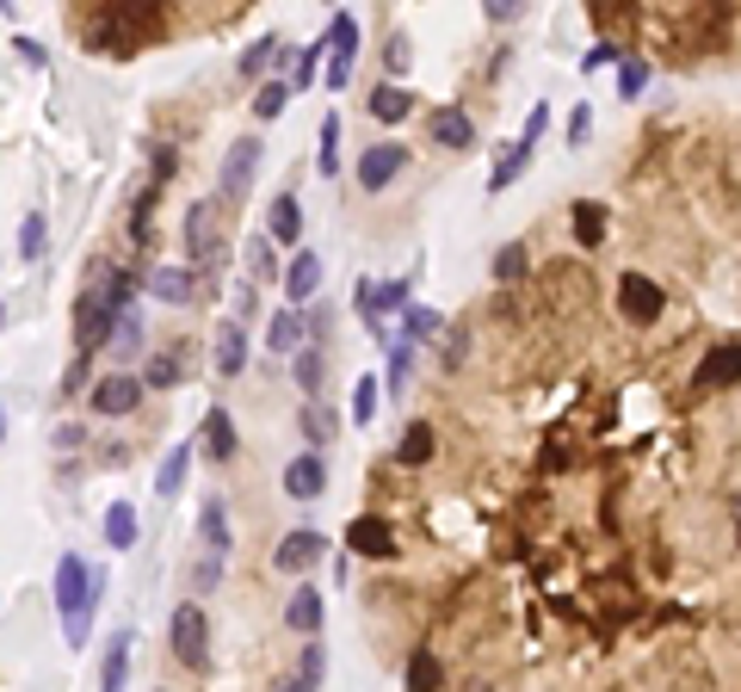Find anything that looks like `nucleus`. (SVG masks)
<instances>
[{
    "label": "nucleus",
    "instance_id": "nucleus-43",
    "mask_svg": "<svg viewBox=\"0 0 741 692\" xmlns=\"http://www.w3.org/2000/svg\"><path fill=\"white\" fill-rule=\"evenodd\" d=\"M402 328H408L402 341H433V334H439V328H445V322H439L433 309H408V316H402Z\"/></svg>",
    "mask_w": 741,
    "mask_h": 692
},
{
    "label": "nucleus",
    "instance_id": "nucleus-14",
    "mask_svg": "<svg viewBox=\"0 0 741 692\" xmlns=\"http://www.w3.org/2000/svg\"><path fill=\"white\" fill-rule=\"evenodd\" d=\"M136 403H143V378H131V371H112V378H99L94 384L99 415H131Z\"/></svg>",
    "mask_w": 741,
    "mask_h": 692
},
{
    "label": "nucleus",
    "instance_id": "nucleus-23",
    "mask_svg": "<svg viewBox=\"0 0 741 692\" xmlns=\"http://www.w3.org/2000/svg\"><path fill=\"white\" fill-rule=\"evenodd\" d=\"M198 539H205V557H217V563L229 557V514H223V501H205V514H198Z\"/></svg>",
    "mask_w": 741,
    "mask_h": 692
},
{
    "label": "nucleus",
    "instance_id": "nucleus-7",
    "mask_svg": "<svg viewBox=\"0 0 741 692\" xmlns=\"http://www.w3.org/2000/svg\"><path fill=\"white\" fill-rule=\"evenodd\" d=\"M408 291H415V279H396V285H378V279H371V272H365L359 285H353V304H359V316L371 328H383L390 322V316H396L402 304H408Z\"/></svg>",
    "mask_w": 741,
    "mask_h": 692
},
{
    "label": "nucleus",
    "instance_id": "nucleus-9",
    "mask_svg": "<svg viewBox=\"0 0 741 692\" xmlns=\"http://www.w3.org/2000/svg\"><path fill=\"white\" fill-rule=\"evenodd\" d=\"M662 304H667V291L655 285V279H643V272H625V279H618V309H625L630 322H655Z\"/></svg>",
    "mask_w": 741,
    "mask_h": 692
},
{
    "label": "nucleus",
    "instance_id": "nucleus-49",
    "mask_svg": "<svg viewBox=\"0 0 741 692\" xmlns=\"http://www.w3.org/2000/svg\"><path fill=\"white\" fill-rule=\"evenodd\" d=\"M489 20L507 25V20H519V7H514V0H489Z\"/></svg>",
    "mask_w": 741,
    "mask_h": 692
},
{
    "label": "nucleus",
    "instance_id": "nucleus-27",
    "mask_svg": "<svg viewBox=\"0 0 741 692\" xmlns=\"http://www.w3.org/2000/svg\"><path fill=\"white\" fill-rule=\"evenodd\" d=\"M699 384H741V346H717L711 359L699 366Z\"/></svg>",
    "mask_w": 741,
    "mask_h": 692
},
{
    "label": "nucleus",
    "instance_id": "nucleus-31",
    "mask_svg": "<svg viewBox=\"0 0 741 692\" xmlns=\"http://www.w3.org/2000/svg\"><path fill=\"white\" fill-rule=\"evenodd\" d=\"M433 427H427V421H408V427H402V445H396V458L402 464H427V458H433Z\"/></svg>",
    "mask_w": 741,
    "mask_h": 692
},
{
    "label": "nucleus",
    "instance_id": "nucleus-8",
    "mask_svg": "<svg viewBox=\"0 0 741 692\" xmlns=\"http://www.w3.org/2000/svg\"><path fill=\"white\" fill-rule=\"evenodd\" d=\"M353 57H359V20L334 13V25H328V87L353 81Z\"/></svg>",
    "mask_w": 741,
    "mask_h": 692
},
{
    "label": "nucleus",
    "instance_id": "nucleus-52",
    "mask_svg": "<svg viewBox=\"0 0 741 692\" xmlns=\"http://www.w3.org/2000/svg\"><path fill=\"white\" fill-rule=\"evenodd\" d=\"M0 440H7V408H0Z\"/></svg>",
    "mask_w": 741,
    "mask_h": 692
},
{
    "label": "nucleus",
    "instance_id": "nucleus-50",
    "mask_svg": "<svg viewBox=\"0 0 741 692\" xmlns=\"http://www.w3.org/2000/svg\"><path fill=\"white\" fill-rule=\"evenodd\" d=\"M81 440H87V433H81V427H57V445H62V452H75Z\"/></svg>",
    "mask_w": 741,
    "mask_h": 692
},
{
    "label": "nucleus",
    "instance_id": "nucleus-6",
    "mask_svg": "<svg viewBox=\"0 0 741 692\" xmlns=\"http://www.w3.org/2000/svg\"><path fill=\"white\" fill-rule=\"evenodd\" d=\"M186 254L192 260H217L223 254V198H198L186 211Z\"/></svg>",
    "mask_w": 741,
    "mask_h": 692
},
{
    "label": "nucleus",
    "instance_id": "nucleus-3",
    "mask_svg": "<svg viewBox=\"0 0 741 692\" xmlns=\"http://www.w3.org/2000/svg\"><path fill=\"white\" fill-rule=\"evenodd\" d=\"M118 322H124V304L112 297V272H99L94 285L75 297V346L87 353V359H94L99 346L118 334Z\"/></svg>",
    "mask_w": 741,
    "mask_h": 692
},
{
    "label": "nucleus",
    "instance_id": "nucleus-46",
    "mask_svg": "<svg viewBox=\"0 0 741 692\" xmlns=\"http://www.w3.org/2000/svg\"><path fill=\"white\" fill-rule=\"evenodd\" d=\"M383 62H390V75H408V62H415V44L396 32V38L383 44Z\"/></svg>",
    "mask_w": 741,
    "mask_h": 692
},
{
    "label": "nucleus",
    "instance_id": "nucleus-30",
    "mask_svg": "<svg viewBox=\"0 0 741 692\" xmlns=\"http://www.w3.org/2000/svg\"><path fill=\"white\" fill-rule=\"evenodd\" d=\"M445 687V668H439L433 650H415L408 655V692H439Z\"/></svg>",
    "mask_w": 741,
    "mask_h": 692
},
{
    "label": "nucleus",
    "instance_id": "nucleus-22",
    "mask_svg": "<svg viewBox=\"0 0 741 692\" xmlns=\"http://www.w3.org/2000/svg\"><path fill=\"white\" fill-rule=\"evenodd\" d=\"M526 161H532V143L519 136V143H501V161H494V173H489V193H507L519 173H526Z\"/></svg>",
    "mask_w": 741,
    "mask_h": 692
},
{
    "label": "nucleus",
    "instance_id": "nucleus-35",
    "mask_svg": "<svg viewBox=\"0 0 741 692\" xmlns=\"http://www.w3.org/2000/svg\"><path fill=\"white\" fill-rule=\"evenodd\" d=\"M408 106H415V99L402 94V87H378V94H371V118H383V124H402Z\"/></svg>",
    "mask_w": 741,
    "mask_h": 692
},
{
    "label": "nucleus",
    "instance_id": "nucleus-54",
    "mask_svg": "<svg viewBox=\"0 0 741 692\" xmlns=\"http://www.w3.org/2000/svg\"><path fill=\"white\" fill-rule=\"evenodd\" d=\"M0 322H7V309H0Z\"/></svg>",
    "mask_w": 741,
    "mask_h": 692
},
{
    "label": "nucleus",
    "instance_id": "nucleus-39",
    "mask_svg": "<svg viewBox=\"0 0 741 692\" xmlns=\"http://www.w3.org/2000/svg\"><path fill=\"white\" fill-rule=\"evenodd\" d=\"M322 346H304V353H297V390H304V396H316V390H322Z\"/></svg>",
    "mask_w": 741,
    "mask_h": 692
},
{
    "label": "nucleus",
    "instance_id": "nucleus-29",
    "mask_svg": "<svg viewBox=\"0 0 741 692\" xmlns=\"http://www.w3.org/2000/svg\"><path fill=\"white\" fill-rule=\"evenodd\" d=\"M575 242H581V248H600V242H606V205H593V198L575 205Z\"/></svg>",
    "mask_w": 741,
    "mask_h": 692
},
{
    "label": "nucleus",
    "instance_id": "nucleus-34",
    "mask_svg": "<svg viewBox=\"0 0 741 692\" xmlns=\"http://www.w3.org/2000/svg\"><path fill=\"white\" fill-rule=\"evenodd\" d=\"M334 433H341V421H334L328 408H316V403H309V408H304V440L316 445V452H328V440H334Z\"/></svg>",
    "mask_w": 741,
    "mask_h": 692
},
{
    "label": "nucleus",
    "instance_id": "nucleus-1",
    "mask_svg": "<svg viewBox=\"0 0 741 692\" xmlns=\"http://www.w3.org/2000/svg\"><path fill=\"white\" fill-rule=\"evenodd\" d=\"M94 594H99V576L69 551L57 563V618H62V643L69 650H87V637H94V606H99Z\"/></svg>",
    "mask_w": 741,
    "mask_h": 692
},
{
    "label": "nucleus",
    "instance_id": "nucleus-18",
    "mask_svg": "<svg viewBox=\"0 0 741 692\" xmlns=\"http://www.w3.org/2000/svg\"><path fill=\"white\" fill-rule=\"evenodd\" d=\"M304 334H309V316H304V309H279V316H272V328H267V346H272V353H291V359H297V353H304Z\"/></svg>",
    "mask_w": 741,
    "mask_h": 692
},
{
    "label": "nucleus",
    "instance_id": "nucleus-15",
    "mask_svg": "<svg viewBox=\"0 0 741 692\" xmlns=\"http://www.w3.org/2000/svg\"><path fill=\"white\" fill-rule=\"evenodd\" d=\"M427 136H433L439 149H470V143H476V124H470V112H457V106H439V112L427 118Z\"/></svg>",
    "mask_w": 741,
    "mask_h": 692
},
{
    "label": "nucleus",
    "instance_id": "nucleus-21",
    "mask_svg": "<svg viewBox=\"0 0 741 692\" xmlns=\"http://www.w3.org/2000/svg\"><path fill=\"white\" fill-rule=\"evenodd\" d=\"M192 452H198V445H173L168 458H161V470H155V495H161V501H173V495H180V489H186Z\"/></svg>",
    "mask_w": 741,
    "mask_h": 692
},
{
    "label": "nucleus",
    "instance_id": "nucleus-5",
    "mask_svg": "<svg viewBox=\"0 0 741 692\" xmlns=\"http://www.w3.org/2000/svg\"><path fill=\"white\" fill-rule=\"evenodd\" d=\"M260 136H242V143H229L223 155V173H217V198L223 205H235V198H247V186H254V173H260Z\"/></svg>",
    "mask_w": 741,
    "mask_h": 692
},
{
    "label": "nucleus",
    "instance_id": "nucleus-11",
    "mask_svg": "<svg viewBox=\"0 0 741 692\" xmlns=\"http://www.w3.org/2000/svg\"><path fill=\"white\" fill-rule=\"evenodd\" d=\"M402 168H408V149H402V143H371V149L359 155V186L365 193H383Z\"/></svg>",
    "mask_w": 741,
    "mask_h": 692
},
{
    "label": "nucleus",
    "instance_id": "nucleus-26",
    "mask_svg": "<svg viewBox=\"0 0 741 692\" xmlns=\"http://www.w3.org/2000/svg\"><path fill=\"white\" fill-rule=\"evenodd\" d=\"M124 680H131V637L118 631L106 650V668H99V692H124Z\"/></svg>",
    "mask_w": 741,
    "mask_h": 692
},
{
    "label": "nucleus",
    "instance_id": "nucleus-24",
    "mask_svg": "<svg viewBox=\"0 0 741 692\" xmlns=\"http://www.w3.org/2000/svg\"><path fill=\"white\" fill-rule=\"evenodd\" d=\"M198 440H205V458H217V464L235 458V421H229L223 408H210L205 415V433H198Z\"/></svg>",
    "mask_w": 741,
    "mask_h": 692
},
{
    "label": "nucleus",
    "instance_id": "nucleus-53",
    "mask_svg": "<svg viewBox=\"0 0 741 692\" xmlns=\"http://www.w3.org/2000/svg\"><path fill=\"white\" fill-rule=\"evenodd\" d=\"M736 544H741V519H736Z\"/></svg>",
    "mask_w": 741,
    "mask_h": 692
},
{
    "label": "nucleus",
    "instance_id": "nucleus-40",
    "mask_svg": "<svg viewBox=\"0 0 741 692\" xmlns=\"http://www.w3.org/2000/svg\"><path fill=\"white\" fill-rule=\"evenodd\" d=\"M291 106V81H267L260 94H254V118H279Z\"/></svg>",
    "mask_w": 741,
    "mask_h": 692
},
{
    "label": "nucleus",
    "instance_id": "nucleus-20",
    "mask_svg": "<svg viewBox=\"0 0 741 692\" xmlns=\"http://www.w3.org/2000/svg\"><path fill=\"white\" fill-rule=\"evenodd\" d=\"M217 371H223V378H242V371H247V334H242V322L217 328Z\"/></svg>",
    "mask_w": 741,
    "mask_h": 692
},
{
    "label": "nucleus",
    "instance_id": "nucleus-37",
    "mask_svg": "<svg viewBox=\"0 0 741 692\" xmlns=\"http://www.w3.org/2000/svg\"><path fill=\"white\" fill-rule=\"evenodd\" d=\"M44 242H50V223H44V211H25V223H20V254H25V260H44Z\"/></svg>",
    "mask_w": 741,
    "mask_h": 692
},
{
    "label": "nucleus",
    "instance_id": "nucleus-36",
    "mask_svg": "<svg viewBox=\"0 0 741 692\" xmlns=\"http://www.w3.org/2000/svg\"><path fill=\"white\" fill-rule=\"evenodd\" d=\"M279 62H285V44H279V38H260V44L242 57V75H267V69H279Z\"/></svg>",
    "mask_w": 741,
    "mask_h": 692
},
{
    "label": "nucleus",
    "instance_id": "nucleus-44",
    "mask_svg": "<svg viewBox=\"0 0 741 692\" xmlns=\"http://www.w3.org/2000/svg\"><path fill=\"white\" fill-rule=\"evenodd\" d=\"M408 366H415V341H390V384H408Z\"/></svg>",
    "mask_w": 741,
    "mask_h": 692
},
{
    "label": "nucleus",
    "instance_id": "nucleus-41",
    "mask_svg": "<svg viewBox=\"0 0 741 692\" xmlns=\"http://www.w3.org/2000/svg\"><path fill=\"white\" fill-rule=\"evenodd\" d=\"M322 674H328L322 637H309V643H304V662H297V680H309V687H322Z\"/></svg>",
    "mask_w": 741,
    "mask_h": 692
},
{
    "label": "nucleus",
    "instance_id": "nucleus-25",
    "mask_svg": "<svg viewBox=\"0 0 741 692\" xmlns=\"http://www.w3.org/2000/svg\"><path fill=\"white\" fill-rule=\"evenodd\" d=\"M149 297L155 304H192V272L186 267H155L149 272Z\"/></svg>",
    "mask_w": 741,
    "mask_h": 692
},
{
    "label": "nucleus",
    "instance_id": "nucleus-17",
    "mask_svg": "<svg viewBox=\"0 0 741 692\" xmlns=\"http://www.w3.org/2000/svg\"><path fill=\"white\" fill-rule=\"evenodd\" d=\"M285 625L297 637H322V588H297L285 600Z\"/></svg>",
    "mask_w": 741,
    "mask_h": 692
},
{
    "label": "nucleus",
    "instance_id": "nucleus-13",
    "mask_svg": "<svg viewBox=\"0 0 741 692\" xmlns=\"http://www.w3.org/2000/svg\"><path fill=\"white\" fill-rule=\"evenodd\" d=\"M322 489H328V458L322 452H304V458L285 464V495L291 501H322Z\"/></svg>",
    "mask_w": 741,
    "mask_h": 692
},
{
    "label": "nucleus",
    "instance_id": "nucleus-33",
    "mask_svg": "<svg viewBox=\"0 0 741 692\" xmlns=\"http://www.w3.org/2000/svg\"><path fill=\"white\" fill-rule=\"evenodd\" d=\"M378 408H383V384L371 378V371H365L359 384H353V421L371 427V421H378Z\"/></svg>",
    "mask_w": 741,
    "mask_h": 692
},
{
    "label": "nucleus",
    "instance_id": "nucleus-42",
    "mask_svg": "<svg viewBox=\"0 0 741 692\" xmlns=\"http://www.w3.org/2000/svg\"><path fill=\"white\" fill-rule=\"evenodd\" d=\"M494 279H501V285H507V279H526V248H519V242H507V248L494 254Z\"/></svg>",
    "mask_w": 741,
    "mask_h": 692
},
{
    "label": "nucleus",
    "instance_id": "nucleus-48",
    "mask_svg": "<svg viewBox=\"0 0 741 692\" xmlns=\"http://www.w3.org/2000/svg\"><path fill=\"white\" fill-rule=\"evenodd\" d=\"M643 81H649V69H643V62H625V75H618V94H630V99H637V94H643Z\"/></svg>",
    "mask_w": 741,
    "mask_h": 692
},
{
    "label": "nucleus",
    "instance_id": "nucleus-10",
    "mask_svg": "<svg viewBox=\"0 0 741 692\" xmlns=\"http://www.w3.org/2000/svg\"><path fill=\"white\" fill-rule=\"evenodd\" d=\"M328 551L322 532H309V526H297V532H285V544L272 551V569H285V576H304V569H316Z\"/></svg>",
    "mask_w": 741,
    "mask_h": 692
},
{
    "label": "nucleus",
    "instance_id": "nucleus-47",
    "mask_svg": "<svg viewBox=\"0 0 741 692\" xmlns=\"http://www.w3.org/2000/svg\"><path fill=\"white\" fill-rule=\"evenodd\" d=\"M316 57H322V44L297 50V62H291V87H309V81H316Z\"/></svg>",
    "mask_w": 741,
    "mask_h": 692
},
{
    "label": "nucleus",
    "instance_id": "nucleus-38",
    "mask_svg": "<svg viewBox=\"0 0 741 692\" xmlns=\"http://www.w3.org/2000/svg\"><path fill=\"white\" fill-rule=\"evenodd\" d=\"M242 254H247V279H279V260H272V242H267V235H254Z\"/></svg>",
    "mask_w": 741,
    "mask_h": 692
},
{
    "label": "nucleus",
    "instance_id": "nucleus-28",
    "mask_svg": "<svg viewBox=\"0 0 741 692\" xmlns=\"http://www.w3.org/2000/svg\"><path fill=\"white\" fill-rule=\"evenodd\" d=\"M106 544H112V551H131L136 544V507L131 501H112V507H106Z\"/></svg>",
    "mask_w": 741,
    "mask_h": 692
},
{
    "label": "nucleus",
    "instance_id": "nucleus-32",
    "mask_svg": "<svg viewBox=\"0 0 741 692\" xmlns=\"http://www.w3.org/2000/svg\"><path fill=\"white\" fill-rule=\"evenodd\" d=\"M316 168H322V180L328 173H341V118L334 112L322 118V136H316Z\"/></svg>",
    "mask_w": 741,
    "mask_h": 692
},
{
    "label": "nucleus",
    "instance_id": "nucleus-2",
    "mask_svg": "<svg viewBox=\"0 0 741 692\" xmlns=\"http://www.w3.org/2000/svg\"><path fill=\"white\" fill-rule=\"evenodd\" d=\"M149 38H161L155 7H94L87 13V50H99V57H131Z\"/></svg>",
    "mask_w": 741,
    "mask_h": 692
},
{
    "label": "nucleus",
    "instance_id": "nucleus-51",
    "mask_svg": "<svg viewBox=\"0 0 741 692\" xmlns=\"http://www.w3.org/2000/svg\"><path fill=\"white\" fill-rule=\"evenodd\" d=\"M279 692H316V687H309V680H285Z\"/></svg>",
    "mask_w": 741,
    "mask_h": 692
},
{
    "label": "nucleus",
    "instance_id": "nucleus-12",
    "mask_svg": "<svg viewBox=\"0 0 741 692\" xmlns=\"http://www.w3.org/2000/svg\"><path fill=\"white\" fill-rule=\"evenodd\" d=\"M346 551H359V557H371V563L396 557V532H390V519L359 514L353 526H346Z\"/></svg>",
    "mask_w": 741,
    "mask_h": 692
},
{
    "label": "nucleus",
    "instance_id": "nucleus-45",
    "mask_svg": "<svg viewBox=\"0 0 741 692\" xmlns=\"http://www.w3.org/2000/svg\"><path fill=\"white\" fill-rule=\"evenodd\" d=\"M180 371H186V366H180V359H149V371H143V390H168V384H180Z\"/></svg>",
    "mask_w": 741,
    "mask_h": 692
},
{
    "label": "nucleus",
    "instance_id": "nucleus-19",
    "mask_svg": "<svg viewBox=\"0 0 741 692\" xmlns=\"http://www.w3.org/2000/svg\"><path fill=\"white\" fill-rule=\"evenodd\" d=\"M297 235H304V205H297L291 193H285V198H272V211H267V242L291 248Z\"/></svg>",
    "mask_w": 741,
    "mask_h": 692
},
{
    "label": "nucleus",
    "instance_id": "nucleus-16",
    "mask_svg": "<svg viewBox=\"0 0 741 692\" xmlns=\"http://www.w3.org/2000/svg\"><path fill=\"white\" fill-rule=\"evenodd\" d=\"M316 285H322V254H297L285 267V297H291V309H304L309 297H316Z\"/></svg>",
    "mask_w": 741,
    "mask_h": 692
},
{
    "label": "nucleus",
    "instance_id": "nucleus-4",
    "mask_svg": "<svg viewBox=\"0 0 741 692\" xmlns=\"http://www.w3.org/2000/svg\"><path fill=\"white\" fill-rule=\"evenodd\" d=\"M168 643H173V655L186 662V668H205L210 662V625H205V606H173V618H168Z\"/></svg>",
    "mask_w": 741,
    "mask_h": 692
}]
</instances>
